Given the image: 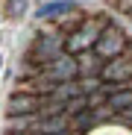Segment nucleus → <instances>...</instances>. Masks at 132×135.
<instances>
[{"mask_svg": "<svg viewBox=\"0 0 132 135\" xmlns=\"http://www.w3.org/2000/svg\"><path fill=\"white\" fill-rule=\"evenodd\" d=\"M6 135H21V132H6Z\"/></svg>", "mask_w": 132, "mask_h": 135, "instance_id": "13", "label": "nucleus"}, {"mask_svg": "<svg viewBox=\"0 0 132 135\" xmlns=\"http://www.w3.org/2000/svg\"><path fill=\"white\" fill-rule=\"evenodd\" d=\"M103 115L100 112H79V118H76V126L79 129H85V126H91V123H97Z\"/></svg>", "mask_w": 132, "mask_h": 135, "instance_id": "9", "label": "nucleus"}, {"mask_svg": "<svg viewBox=\"0 0 132 135\" xmlns=\"http://www.w3.org/2000/svg\"><path fill=\"white\" fill-rule=\"evenodd\" d=\"M9 6H12V12H24L27 9V0H9Z\"/></svg>", "mask_w": 132, "mask_h": 135, "instance_id": "11", "label": "nucleus"}, {"mask_svg": "<svg viewBox=\"0 0 132 135\" xmlns=\"http://www.w3.org/2000/svg\"><path fill=\"white\" fill-rule=\"evenodd\" d=\"M9 132H15V129H27V126H35V120L32 118H9Z\"/></svg>", "mask_w": 132, "mask_h": 135, "instance_id": "10", "label": "nucleus"}, {"mask_svg": "<svg viewBox=\"0 0 132 135\" xmlns=\"http://www.w3.org/2000/svg\"><path fill=\"white\" fill-rule=\"evenodd\" d=\"M132 106V88H126V91H115V94H109V109H120L126 112Z\"/></svg>", "mask_w": 132, "mask_h": 135, "instance_id": "6", "label": "nucleus"}, {"mask_svg": "<svg viewBox=\"0 0 132 135\" xmlns=\"http://www.w3.org/2000/svg\"><path fill=\"white\" fill-rule=\"evenodd\" d=\"M123 118H126V120H129V123H132V106H129V109H126V112H123Z\"/></svg>", "mask_w": 132, "mask_h": 135, "instance_id": "12", "label": "nucleus"}, {"mask_svg": "<svg viewBox=\"0 0 132 135\" xmlns=\"http://www.w3.org/2000/svg\"><path fill=\"white\" fill-rule=\"evenodd\" d=\"M97 41V27H91V30H82V32H76V35H71V41L65 44L68 47V53H79V50H85L88 44H94Z\"/></svg>", "mask_w": 132, "mask_h": 135, "instance_id": "3", "label": "nucleus"}, {"mask_svg": "<svg viewBox=\"0 0 132 135\" xmlns=\"http://www.w3.org/2000/svg\"><path fill=\"white\" fill-rule=\"evenodd\" d=\"M65 129H68L65 115H50V118L35 120V132H41V135H65Z\"/></svg>", "mask_w": 132, "mask_h": 135, "instance_id": "2", "label": "nucleus"}, {"mask_svg": "<svg viewBox=\"0 0 132 135\" xmlns=\"http://www.w3.org/2000/svg\"><path fill=\"white\" fill-rule=\"evenodd\" d=\"M74 9V0H56V3H44L38 9V18H56V15H65Z\"/></svg>", "mask_w": 132, "mask_h": 135, "instance_id": "5", "label": "nucleus"}, {"mask_svg": "<svg viewBox=\"0 0 132 135\" xmlns=\"http://www.w3.org/2000/svg\"><path fill=\"white\" fill-rule=\"evenodd\" d=\"M76 71H79V65L74 59H59L50 71V79H71V76H76Z\"/></svg>", "mask_w": 132, "mask_h": 135, "instance_id": "4", "label": "nucleus"}, {"mask_svg": "<svg viewBox=\"0 0 132 135\" xmlns=\"http://www.w3.org/2000/svg\"><path fill=\"white\" fill-rule=\"evenodd\" d=\"M132 74V65H120V62H112L106 68V76H112V79H123Z\"/></svg>", "mask_w": 132, "mask_h": 135, "instance_id": "8", "label": "nucleus"}, {"mask_svg": "<svg viewBox=\"0 0 132 135\" xmlns=\"http://www.w3.org/2000/svg\"><path fill=\"white\" fill-rule=\"evenodd\" d=\"M94 47H97V53L100 56H115V53H120L123 50V35H120V30H103L100 35H97V41H94Z\"/></svg>", "mask_w": 132, "mask_h": 135, "instance_id": "1", "label": "nucleus"}, {"mask_svg": "<svg viewBox=\"0 0 132 135\" xmlns=\"http://www.w3.org/2000/svg\"><path fill=\"white\" fill-rule=\"evenodd\" d=\"M32 106H38V100L32 97H12L9 100V112L15 115V112H32Z\"/></svg>", "mask_w": 132, "mask_h": 135, "instance_id": "7", "label": "nucleus"}]
</instances>
